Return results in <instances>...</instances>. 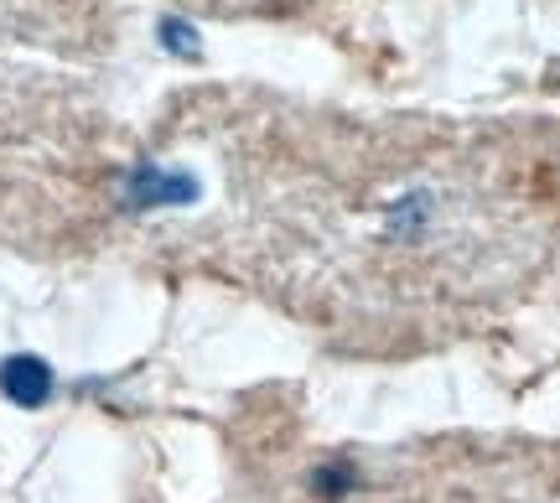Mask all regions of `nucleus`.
Instances as JSON below:
<instances>
[{
  "label": "nucleus",
  "mask_w": 560,
  "mask_h": 503,
  "mask_svg": "<svg viewBox=\"0 0 560 503\" xmlns=\"http://www.w3.org/2000/svg\"><path fill=\"white\" fill-rule=\"evenodd\" d=\"M249 503H560V446L317 442L270 457Z\"/></svg>",
  "instance_id": "obj_2"
},
{
  "label": "nucleus",
  "mask_w": 560,
  "mask_h": 503,
  "mask_svg": "<svg viewBox=\"0 0 560 503\" xmlns=\"http://www.w3.org/2000/svg\"><path fill=\"white\" fill-rule=\"evenodd\" d=\"M198 115L213 187L192 234L208 260L348 353L462 338L529 276L550 202L509 136L359 120L270 100Z\"/></svg>",
  "instance_id": "obj_1"
}]
</instances>
